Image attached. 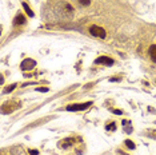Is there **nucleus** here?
I'll return each mask as SVG.
<instances>
[{"label": "nucleus", "mask_w": 156, "mask_h": 155, "mask_svg": "<svg viewBox=\"0 0 156 155\" xmlns=\"http://www.w3.org/2000/svg\"><path fill=\"white\" fill-rule=\"evenodd\" d=\"M77 2H79L81 5H86V7L91 4V0H77Z\"/></svg>", "instance_id": "9b49d317"}, {"label": "nucleus", "mask_w": 156, "mask_h": 155, "mask_svg": "<svg viewBox=\"0 0 156 155\" xmlns=\"http://www.w3.org/2000/svg\"><path fill=\"white\" fill-rule=\"evenodd\" d=\"M73 142H75V140H73L72 138H67V139H63L62 142L59 143V147H62V149H68V147H71L73 144Z\"/></svg>", "instance_id": "39448f33"}, {"label": "nucleus", "mask_w": 156, "mask_h": 155, "mask_svg": "<svg viewBox=\"0 0 156 155\" xmlns=\"http://www.w3.org/2000/svg\"><path fill=\"white\" fill-rule=\"evenodd\" d=\"M95 64H104V66H112L113 64V59L108 58V56H100L95 60Z\"/></svg>", "instance_id": "7ed1b4c3"}, {"label": "nucleus", "mask_w": 156, "mask_h": 155, "mask_svg": "<svg viewBox=\"0 0 156 155\" xmlns=\"http://www.w3.org/2000/svg\"><path fill=\"white\" fill-rule=\"evenodd\" d=\"M37 91H44V92H47V91H48V88H47V87H39V88H36Z\"/></svg>", "instance_id": "2eb2a0df"}, {"label": "nucleus", "mask_w": 156, "mask_h": 155, "mask_svg": "<svg viewBox=\"0 0 156 155\" xmlns=\"http://www.w3.org/2000/svg\"><path fill=\"white\" fill-rule=\"evenodd\" d=\"M111 111L113 112V114H118V115H122V114H123V111H120V110H115V108H112Z\"/></svg>", "instance_id": "4468645a"}, {"label": "nucleus", "mask_w": 156, "mask_h": 155, "mask_svg": "<svg viewBox=\"0 0 156 155\" xmlns=\"http://www.w3.org/2000/svg\"><path fill=\"white\" fill-rule=\"evenodd\" d=\"M92 106V102H87V103H76V104H71L67 107V111H84L88 107Z\"/></svg>", "instance_id": "f03ea898"}, {"label": "nucleus", "mask_w": 156, "mask_h": 155, "mask_svg": "<svg viewBox=\"0 0 156 155\" xmlns=\"http://www.w3.org/2000/svg\"><path fill=\"white\" fill-rule=\"evenodd\" d=\"M148 52H150V56H151V60L156 63V44H152L150 47V50H148Z\"/></svg>", "instance_id": "0eeeda50"}, {"label": "nucleus", "mask_w": 156, "mask_h": 155, "mask_svg": "<svg viewBox=\"0 0 156 155\" xmlns=\"http://www.w3.org/2000/svg\"><path fill=\"white\" fill-rule=\"evenodd\" d=\"M105 130L107 131H115L116 130V123H109V124L105 126Z\"/></svg>", "instance_id": "9d476101"}, {"label": "nucleus", "mask_w": 156, "mask_h": 155, "mask_svg": "<svg viewBox=\"0 0 156 155\" xmlns=\"http://www.w3.org/2000/svg\"><path fill=\"white\" fill-rule=\"evenodd\" d=\"M35 64H36V63H35V60H32V59H26V60L22 62V66H20V67H22L23 71H27V70L34 68Z\"/></svg>", "instance_id": "20e7f679"}, {"label": "nucleus", "mask_w": 156, "mask_h": 155, "mask_svg": "<svg viewBox=\"0 0 156 155\" xmlns=\"http://www.w3.org/2000/svg\"><path fill=\"white\" fill-rule=\"evenodd\" d=\"M124 143H126V146L128 147L129 150H135V149H136V144H135V143H133V142H132V140H131V139H127V140H126V142H124Z\"/></svg>", "instance_id": "1a4fd4ad"}, {"label": "nucleus", "mask_w": 156, "mask_h": 155, "mask_svg": "<svg viewBox=\"0 0 156 155\" xmlns=\"http://www.w3.org/2000/svg\"><path fill=\"white\" fill-rule=\"evenodd\" d=\"M22 5H23L24 11L27 12V15H28V16H31V17H34V11H32V9L30 8V7H28V4H27V3H22Z\"/></svg>", "instance_id": "6e6552de"}, {"label": "nucleus", "mask_w": 156, "mask_h": 155, "mask_svg": "<svg viewBox=\"0 0 156 155\" xmlns=\"http://www.w3.org/2000/svg\"><path fill=\"white\" fill-rule=\"evenodd\" d=\"M28 153H30V155H39V151L37 150H28Z\"/></svg>", "instance_id": "ddd939ff"}, {"label": "nucleus", "mask_w": 156, "mask_h": 155, "mask_svg": "<svg viewBox=\"0 0 156 155\" xmlns=\"http://www.w3.org/2000/svg\"><path fill=\"white\" fill-rule=\"evenodd\" d=\"M15 87H16V84H11V86L7 87V90H4V92H11V91L15 88Z\"/></svg>", "instance_id": "f8f14e48"}, {"label": "nucleus", "mask_w": 156, "mask_h": 155, "mask_svg": "<svg viewBox=\"0 0 156 155\" xmlns=\"http://www.w3.org/2000/svg\"><path fill=\"white\" fill-rule=\"evenodd\" d=\"M90 34L94 35V36H96V38H100V39H105V36H107L105 30H103V28L99 27V26H91L90 27Z\"/></svg>", "instance_id": "f257e3e1"}, {"label": "nucleus", "mask_w": 156, "mask_h": 155, "mask_svg": "<svg viewBox=\"0 0 156 155\" xmlns=\"http://www.w3.org/2000/svg\"><path fill=\"white\" fill-rule=\"evenodd\" d=\"M123 124L126 126V124H129V121H123Z\"/></svg>", "instance_id": "dca6fc26"}, {"label": "nucleus", "mask_w": 156, "mask_h": 155, "mask_svg": "<svg viewBox=\"0 0 156 155\" xmlns=\"http://www.w3.org/2000/svg\"><path fill=\"white\" fill-rule=\"evenodd\" d=\"M26 23V17L23 16V13H17L15 16V19H13V26H20V24H24Z\"/></svg>", "instance_id": "423d86ee"}]
</instances>
